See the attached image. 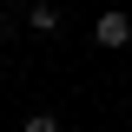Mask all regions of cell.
Here are the masks:
<instances>
[{"instance_id": "3957f363", "label": "cell", "mask_w": 132, "mask_h": 132, "mask_svg": "<svg viewBox=\"0 0 132 132\" xmlns=\"http://www.w3.org/2000/svg\"><path fill=\"white\" fill-rule=\"evenodd\" d=\"M20 132H60V119H53V112H33V119H27Z\"/></svg>"}, {"instance_id": "7a4b0ae2", "label": "cell", "mask_w": 132, "mask_h": 132, "mask_svg": "<svg viewBox=\"0 0 132 132\" xmlns=\"http://www.w3.org/2000/svg\"><path fill=\"white\" fill-rule=\"evenodd\" d=\"M27 27L33 33H53V27H60V7H53V0H33V7H27Z\"/></svg>"}, {"instance_id": "6da1fadb", "label": "cell", "mask_w": 132, "mask_h": 132, "mask_svg": "<svg viewBox=\"0 0 132 132\" xmlns=\"http://www.w3.org/2000/svg\"><path fill=\"white\" fill-rule=\"evenodd\" d=\"M93 40H99L106 53L132 46V20H126V13H99V20H93Z\"/></svg>"}]
</instances>
